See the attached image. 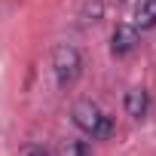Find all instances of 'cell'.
I'll list each match as a JSON object with an SVG mask.
<instances>
[{"instance_id":"obj_1","label":"cell","mask_w":156,"mask_h":156,"mask_svg":"<svg viewBox=\"0 0 156 156\" xmlns=\"http://www.w3.org/2000/svg\"><path fill=\"white\" fill-rule=\"evenodd\" d=\"M70 119L73 126L80 129L83 135H89L92 141H107L113 135V116H107L95 101H76L73 110H70Z\"/></svg>"},{"instance_id":"obj_2","label":"cell","mask_w":156,"mask_h":156,"mask_svg":"<svg viewBox=\"0 0 156 156\" xmlns=\"http://www.w3.org/2000/svg\"><path fill=\"white\" fill-rule=\"evenodd\" d=\"M52 73H55V86L70 89L83 73V55L73 43H58L52 49Z\"/></svg>"},{"instance_id":"obj_3","label":"cell","mask_w":156,"mask_h":156,"mask_svg":"<svg viewBox=\"0 0 156 156\" xmlns=\"http://www.w3.org/2000/svg\"><path fill=\"white\" fill-rule=\"evenodd\" d=\"M135 46H138V28H135V25H116V31H113V37H110V52H113L116 58H122V55H129Z\"/></svg>"},{"instance_id":"obj_4","label":"cell","mask_w":156,"mask_h":156,"mask_svg":"<svg viewBox=\"0 0 156 156\" xmlns=\"http://www.w3.org/2000/svg\"><path fill=\"white\" fill-rule=\"evenodd\" d=\"M122 107H126L129 116L144 119V116L150 113V92H147V89H129L126 98H122Z\"/></svg>"},{"instance_id":"obj_5","label":"cell","mask_w":156,"mask_h":156,"mask_svg":"<svg viewBox=\"0 0 156 156\" xmlns=\"http://www.w3.org/2000/svg\"><path fill=\"white\" fill-rule=\"evenodd\" d=\"M135 28L138 31L156 28V0H138L135 3Z\"/></svg>"},{"instance_id":"obj_6","label":"cell","mask_w":156,"mask_h":156,"mask_svg":"<svg viewBox=\"0 0 156 156\" xmlns=\"http://www.w3.org/2000/svg\"><path fill=\"white\" fill-rule=\"evenodd\" d=\"M89 153H92L89 141H76V138H70V141L61 144V156H89Z\"/></svg>"},{"instance_id":"obj_7","label":"cell","mask_w":156,"mask_h":156,"mask_svg":"<svg viewBox=\"0 0 156 156\" xmlns=\"http://www.w3.org/2000/svg\"><path fill=\"white\" fill-rule=\"evenodd\" d=\"M19 156H49V150H46L43 144H28V147H22Z\"/></svg>"}]
</instances>
